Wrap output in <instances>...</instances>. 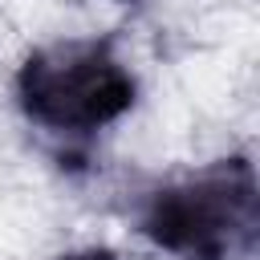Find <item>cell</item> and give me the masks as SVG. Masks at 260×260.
<instances>
[{
	"label": "cell",
	"instance_id": "6da1fadb",
	"mask_svg": "<svg viewBox=\"0 0 260 260\" xmlns=\"http://www.w3.org/2000/svg\"><path fill=\"white\" fill-rule=\"evenodd\" d=\"M138 102V81L110 41L69 37L32 49L16 69V106L49 134L89 138L122 122Z\"/></svg>",
	"mask_w": 260,
	"mask_h": 260
},
{
	"label": "cell",
	"instance_id": "7a4b0ae2",
	"mask_svg": "<svg viewBox=\"0 0 260 260\" xmlns=\"http://www.w3.org/2000/svg\"><path fill=\"white\" fill-rule=\"evenodd\" d=\"M138 232L175 260H232L252 252L260 232L252 162H215L158 187L138 215Z\"/></svg>",
	"mask_w": 260,
	"mask_h": 260
},
{
	"label": "cell",
	"instance_id": "3957f363",
	"mask_svg": "<svg viewBox=\"0 0 260 260\" xmlns=\"http://www.w3.org/2000/svg\"><path fill=\"white\" fill-rule=\"evenodd\" d=\"M57 260H122L114 248L106 244H85V248H73V252H61Z\"/></svg>",
	"mask_w": 260,
	"mask_h": 260
}]
</instances>
